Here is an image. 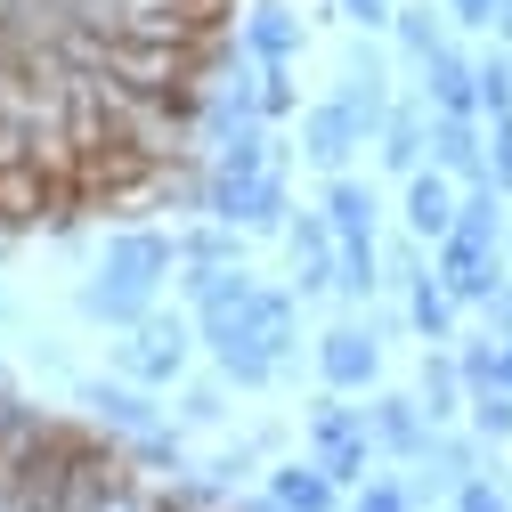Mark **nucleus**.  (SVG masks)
I'll use <instances>...</instances> for the list:
<instances>
[{
    "label": "nucleus",
    "instance_id": "nucleus-42",
    "mask_svg": "<svg viewBox=\"0 0 512 512\" xmlns=\"http://www.w3.org/2000/svg\"><path fill=\"white\" fill-rule=\"evenodd\" d=\"M0 317H9V293H0Z\"/></svg>",
    "mask_w": 512,
    "mask_h": 512
},
{
    "label": "nucleus",
    "instance_id": "nucleus-13",
    "mask_svg": "<svg viewBox=\"0 0 512 512\" xmlns=\"http://www.w3.org/2000/svg\"><path fill=\"white\" fill-rule=\"evenodd\" d=\"M456 204H464V196H456V179H447L439 163H423V171L407 179V212H399V220H407V236L439 244V236H456Z\"/></svg>",
    "mask_w": 512,
    "mask_h": 512
},
{
    "label": "nucleus",
    "instance_id": "nucleus-10",
    "mask_svg": "<svg viewBox=\"0 0 512 512\" xmlns=\"http://www.w3.org/2000/svg\"><path fill=\"white\" fill-rule=\"evenodd\" d=\"M431 163L456 179V187H480L488 179V131H480V114H431Z\"/></svg>",
    "mask_w": 512,
    "mask_h": 512
},
{
    "label": "nucleus",
    "instance_id": "nucleus-26",
    "mask_svg": "<svg viewBox=\"0 0 512 512\" xmlns=\"http://www.w3.org/2000/svg\"><path fill=\"white\" fill-rule=\"evenodd\" d=\"M423 277H431V244H423V236H391V244H382V285L415 293Z\"/></svg>",
    "mask_w": 512,
    "mask_h": 512
},
{
    "label": "nucleus",
    "instance_id": "nucleus-12",
    "mask_svg": "<svg viewBox=\"0 0 512 512\" xmlns=\"http://www.w3.org/2000/svg\"><path fill=\"white\" fill-rule=\"evenodd\" d=\"M179 293H187L196 317H220V309L252 301V269L244 261H179Z\"/></svg>",
    "mask_w": 512,
    "mask_h": 512
},
{
    "label": "nucleus",
    "instance_id": "nucleus-15",
    "mask_svg": "<svg viewBox=\"0 0 512 512\" xmlns=\"http://www.w3.org/2000/svg\"><path fill=\"white\" fill-rule=\"evenodd\" d=\"M415 399L431 423H456L464 399H472V382H464V358L447 350V342H423V374H415Z\"/></svg>",
    "mask_w": 512,
    "mask_h": 512
},
{
    "label": "nucleus",
    "instance_id": "nucleus-31",
    "mask_svg": "<svg viewBox=\"0 0 512 512\" xmlns=\"http://www.w3.org/2000/svg\"><path fill=\"white\" fill-rule=\"evenodd\" d=\"M456 512H512V496L496 488V472H472V480H456V496H447Z\"/></svg>",
    "mask_w": 512,
    "mask_h": 512
},
{
    "label": "nucleus",
    "instance_id": "nucleus-36",
    "mask_svg": "<svg viewBox=\"0 0 512 512\" xmlns=\"http://www.w3.org/2000/svg\"><path fill=\"white\" fill-rule=\"evenodd\" d=\"M334 9H342L350 25H366V33H382V25L399 17V0H334Z\"/></svg>",
    "mask_w": 512,
    "mask_h": 512
},
{
    "label": "nucleus",
    "instance_id": "nucleus-34",
    "mask_svg": "<svg viewBox=\"0 0 512 512\" xmlns=\"http://www.w3.org/2000/svg\"><path fill=\"white\" fill-rule=\"evenodd\" d=\"M350 512H415V504H407V480H366Z\"/></svg>",
    "mask_w": 512,
    "mask_h": 512
},
{
    "label": "nucleus",
    "instance_id": "nucleus-29",
    "mask_svg": "<svg viewBox=\"0 0 512 512\" xmlns=\"http://www.w3.org/2000/svg\"><path fill=\"white\" fill-rule=\"evenodd\" d=\"M480 114H488V122L512 114V49H504V41L480 57Z\"/></svg>",
    "mask_w": 512,
    "mask_h": 512
},
{
    "label": "nucleus",
    "instance_id": "nucleus-35",
    "mask_svg": "<svg viewBox=\"0 0 512 512\" xmlns=\"http://www.w3.org/2000/svg\"><path fill=\"white\" fill-rule=\"evenodd\" d=\"M179 415H187V423H220V415H228V399H220V382H196V391L179 399Z\"/></svg>",
    "mask_w": 512,
    "mask_h": 512
},
{
    "label": "nucleus",
    "instance_id": "nucleus-37",
    "mask_svg": "<svg viewBox=\"0 0 512 512\" xmlns=\"http://www.w3.org/2000/svg\"><path fill=\"white\" fill-rule=\"evenodd\" d=\"M447 17H456V33H488L496 25V0H439Z\"/></svg>",
    "mask_w": 512,
    "mask_h": 512
},
{
    "label": "nucleus",
    "instance_id": "nucleus-38",
    "mask_svg": "<svg viewBox=\"0 0 512 512\" xmlns=\"http://www.w3.org/2000/svg\"><path fill=\"white\" fill-rule=\"evenodd\" d=\"M480 317H488V334H496V342H512V277H504V285L480 301Z\"/></svg>",
    "mask_w": 512,
    "mask_h": 512
},
{
    "label": "nucleus",
    "instance_id": "nucleus-23",
    "mask_svg": "<svg viewBox=\"0 0 512 512\" xmlns=\"http://www.w3.org/2000/svg\"><path fill=\"white\" fill-rule=\"evenodd\" d=\"M456 309H464L456 293H447L439 277H423V285L407 293V326H415L423 342H456Z\"/></svg>",
    "mask_w": 512,
    "mask_h": 512
},
{
    "label": "nucleus",
    "instance_id": "nucleus-30",
    "mask_svg": "<svg viewBox=\"0 0 512 512\" xmlns=\"http://www.w3.org/2000/svg\"><path fill=\"white\" fill-rule=\"evenodd\" d=\"M179 261H236V228L212 220V228H196V236H179Z\"/></svg>",
    "mask_w": 512,
    "mask_h": 512
},
{
    "label": "nucleus",
    "instance_id": "nucleus-5",
    "mask_svg": "<svg viewBox=\"0 0 512 512\" xmlns=\"http://www.w3.org/2000/svg\"><path fill=\"white\" fill-rule=\"evenodd\" d=\"M106 277H122V285H139V293H155L171 269H179V236H163V228H122V236H106V261H98Z\"/></svg>",
    "mask_w": 512,
    "mask_h": 512
},
{
    "label": "nucleus",
    "instance_id": "nucleus-7",
    "mask_svg": "<svg viewBox=\"0 0 512 512\" xmlns=\"http://www.w3.org/2000/svg\"><path fill=\"white\" fill-rule=\"evenodd\" d=\"M366 423H374V447H382V456H399V464H423V447L439 431L415 391H374L366 399Z\"/></svg>",
    "mask_w": 512,
    "mask_h": 512
},
{
    "label": "nucleus",
    "instance_id": "nucleus-9",
    "mask_svg": "<svg viewBox=\"0 0 512 512\" xmlns=\"http://www.w3.org/2000/svg\"><path fill=\"white\" fill-rule=\"evenodd\" d=\"M358 147H366V131H358V114H350L342 98H326V106H309V114H301V155L326 171V179H334V171H350V155H358Z\"/></svg>",
    "mask_w": 512,
    "mask_h": 512
},
{
    "label": "nucleus",
    "instance_id": "nucleus-27",
    "mask_svg": "<svg viewBox=\"0 0 512 512\" xmlns=\"http://www.w3.org/2000/svg\"><path fill=\"white\" fill-rule=\"evenodd\" d=\"M464 423H472V431H480L488 447H512V391H472Z\"/></svg>",
    "mask_w": 512,
    "mask_h": 512
},
{
    "label": "nucleus",
    "instance_id": "nucleus-17",
    "mask_svg": "<svg viewBox=\"0 0 512 512\" xmlns=\"http://www.w3.org/2000/svg\"><path fill=\"white\" fill-rule=\"evenodd\" d=\"M244 326L261 334V350H269V358H277V374H285V366H293V350H301V293H261V285H252Z\"/></svg>",
    "mask_w": 512,
    "mask_h": 512
},
{
    "label": "nucleus",
    "instance_id": "nucleus-28",
    "mask_svg": "<svg viewBox=\"0 0 512 512\" xmlns=\"http://www.w3.org/2000/svg\"><path fill=\"white\" fill-rule=\"evenodd\" d=\"M131 464H147V472L179 480V472H187V447H179V431H163V423H155V431H139V439H131Z\"/></svg>",
    "mask_w": 512,
    "mask_h": 512
},
{
    "label": "nucleus",
    "instance_id": "nucleus-39",
    "mask_svg": "<svg viewBox=\"0 0 512 512\" xmlns=\"http://www.w3.org/2000/svg\"><path fill=\"white\" fill-rule=\"evenodd\" d=\"M488 33H496V41L512 49V0H496V25H488Z\"/></svg>",
    "mask_w": 512,
    "mask_h": 512
},
{
    "label": "nucleus",
    "instance_id": "nucleus-2",
    "mask_svg": "<svg viewBox=\"0 0 512 512\" xmlns=\"http://www.w3.org/2000/svg\"><path fill=\"white\" fill-rule=\"evenodd\" d=\"M204 326V350L220 366V382H236V391H269L277 382V358L261 350V334L244 326V309H220V317H196Z\"/></svg>",
    "mask_w": 512,
    "mask_h": 512
},
{
    "label": "nucleus",
    "instance_id": "nucleus-25",
    "mask_svg": "<svg viewBox=\"0 0 512 512\" xmlns=\"http://www.w3.org/2000/svg\"><path fill=\"white\" fill-rule=\"evenodd\" d=\"M358 431H374V423H366V407H350V391H326L309 407V447H334V439H358Z\"/></svg>",
    "mask_w": 512,
    "mask_h": 512
},
{
    "label": "nucleus",
    "instance_id": "nucleus-33",
    "mask_svg": "<svg viewBox=\"0 0 512 512\" xmlns=\"http://www.w3.org/2000/svg\"><path fill=\"white\" fill-rule=\"evenodd\" d=\"M488 187H504V196H512V114L488 122Z\"/></svg>",
    "mask_w": 512,
    "mask_h": 512
},
{
    "label": "nucleus",
    "instance_id": "nucleus-21",
    "mask_svg": "<svg viewBox=\"0 0 512 512\" xmlns=\"http://www.w3.org/2000/svg\"><path fill=\"white\" fill-rule=\"evenodd\" d=\"M391 33H399V49H407L415 66H423L431 49H447V41H456V17H447V9H431V0H399Z\"/></svg>",
    "mask_w": 512,
    "mask_h": 512
},
{
    "label": "nucleus",
    "instance_id": "nucleus-18",
    "mask_svg": "<svg viewBox=\"0 0 512 512\" xmlns=\"http://www.w3.org/2000/svg\"><path fill=\"white\" fill-rule=\"evenodd\" d=\"M374 147H382V163H391L399 179H415V171L431 163V106H423V98L391 106V122L374 131Z\"/></svg>",
    "mask_w": 512,
    "mask_h": 512
},
{
    "label": "nucleus",
    "instance_id": "nucleus-3",
    "mask_svg": "<svg viewBox=\"0 0 512 512\" xmlns=\"http://www.w3.org/2000/svg\"><path fill=\"white\" fill-rule=\"evenodd\" d=\"M431 277L447 285V293H456L464 309H480L512 269H504V244H472V236H439L431 244Z\"/></svg>",
    "mask_w": 512,
    "mask_h": 512
},
{
    "label": "nucleus",
    "instance_id": "nucleus-1",
    "mask_svg": "<svg viewBox=\"0 0 512 512\" xmlns=\"http://www.w3.org/2000/svg\"><path fill=\"white\" fill-rule=\"evenodd\" d=\"M187 350H196V326H187V317H171V309H155L147 326H131V334L114 342V366L131 374V382H147V391H163V382H179Z\"/></svg>",
    "mask_w": 512,
    "mask_h": 512
},
{
    "label": "nucleus",
    "instance_id": "nucleus-11",
    "mask_svg": "<svg viewBox=\"0 0 512 512\" xmlns=\"http://www.w3.org/2000/svg\"><path fill=\"white\" fill-rule=\"evenodd\" d=\"M74 399H82L106 431H122V439L155 431V399H147V382H106V374H90V382H74Z\"/></svg>",
    "mask_w": 512,
    "mask_h": 512
},
{
    "label": "nucleus",
    "instance_id": "nucleus-14",
    "mask_svg": "<svg viewBox=\"0 0 512 512\" xmlns=\"http://www.w3.org/2000/svg\"><path fill=\"white\" fill-rule=\"evenodd\" d=\"M74 309L90 317V326H114V334H131V326H147L155 317V293H139V285H122V277H82L74 285Z\"/></svg>",
    "mask_w": 512,
    "mask_h": 512
},
{
    "label": "nucleus",
    "instance_id": "nucleus-19",
    "mask_svg": "<svg viewBox=\"0 0 512 512\" xmlns=\"http://www.w3.org/2000/svg\"><path fill=\"white\" fill-rule=\"evenodd\" d=\"M269 496H277L285 512H334V496H342V488H334V472L317 464V456H293V464H277V472H269Z\"/></svg>",
    "mask_w": 512,
    "mask_h": 512
},
{
    "label": "nucleus",
    "instance_id": "nucleus-22",
    "mask_svg": "<svg viewBox=\"0 0 512 512\" xmlns=\"http://www.w3.org/2000/svg\"><path fill=\"white\" fill-rule=\"evenodd\" d=\"M504 204H512V196H504V187H488V179L464 187V204H456V236H472V244H504V228H512Z\"/></svg>",
    "mask_w": 512,
    "mask_h": 512
},
{
    "label": "nucleus",
    "instance_id": "nucleus-16",
    "mask_svg": "<svg viewBox=\"0 0 512 512\" xmlns=\"http://www.w3.org/2000/svg\"><path fill=\"white\" fill-rule=\"evenodd\" d=\"M236 33H244V49L261 57V66H293V57H301V41H309V33H301V17L285 9V0H252Z\"/></svg>",
    "mask_w": 512,
    "mask_h": 512
},
{
    "label": "nucleus",
    "instance_id": "nucleus-8",
    "mask_svg": "<svg viewBox=\"0 0 512 512\" xmlns=\"http://www.w3.org/2000/svg\"><path fill=\"white\" fill-rule=\"evenodd\" d=\"M415 74H423V106H431V114H480V57H464L456 41L431 49ZM480 122H488V114H480Z\"/></svg>",
    "mask_w": 512,
    "mask_h": 512
},
{
    "label": "nucleus",
    "instance_id": "nucleus-20",
    "mask_svg": "<svg viewBox=\"0 0 512 512\" xmlns=\"http://www.w3.org/2000/svg\"><path fill=\"white\" fill-rule=\"evenodd\" d=\"M334 293H342L350 309H366V301L382 293V244H374V236H342V252H334Z\"/></svg>",
    "mask_w": 512,
    "mask_h": 512
},
{
    "label": "nucleus",
    "instance_id": "nucleus-32",
    "mask_svg": "<svg viewBox=\"0 0 512 512\" xmlns=\"http://www.w3.org/2000/svg\"><path fill=\"white\" fill-rule=\"evenodd\" d=\"M261 114H269V122H285V114H301V90H293V66H261Z\"/></svg>",
    "mask_w": 512,
    "mask_h": 512
},
{
    "label": "nucleus",
    "instance_id": "nucleus-24",
    "mask_svg": "<svg viewBox=\"0 0 512 512\" xmlns=\"http://www.w3.org/2000/svg\"><path fill=\"white\" fill-rule=\"evenodd\" d=\"M326 220H334L342 236H374V187H358L350 171H334V179H326Z\"/></svg>",
    "mask_w": 512,
    "mask_h": 512
},
{
    "label": "nucleus",
    "instance_id": "nucleus-41",
    "mask_svg": "<svg viewBox=\"0 0 512 512\" xmlns=\"http://www.w3.org/2000/svg\"><path fill=\"white\" fill-rule=\"evenodd\" d=\"M228 512H285V504H277V496H236Z\"/></svg>",
    "mask_w": 512,
    "mask_h": 512
},
{
    "label": "nucleus",
    "instance_id": "nucleus-4",
    "mask_svg": "<svg viewBox=\"0 0 512 512\" xmlns=\"http://www.w3.org/2000/svg\"><path fill=\"white\" fill-rule=\"evenodd\" d=\"M317 374H326V391H374L382 382V342L374 326H334V334H317Z\"/></svg>",
    "mask_w": 512,
    "mask_h": 512
},
{
    "label": "nucleus",
    "instance_id": "nucleus-40",
    "mask_svg": "<svg viewBox=\"0 0 512 512\" xmlns=\"http://www.w3.org/2000/svg\"><path fill=\"white\" fill-rule=\"evenodd\" d=\"M496 391H512V342H496Z\"/></svg>",
    "mask_w": 512,
    "mask_h": 512
},
{
    "label": "nucleus",
    "instance_id": "nucleus-6",
    "mask_svg": "<svg viewBox=\"0 0 512 512\" xmlns=\"http://www.w3.org/2000/svg\"><path fill=\"white\" fill-rule=\"evenodd\" d=\"M334 98L358 114V131H366V139L391 122V66H382V49H374V41H350V49H342V90H334Z\"/></svg>",
    "mask_w": 512,
    "mask_h": 512
}]
</instances>
